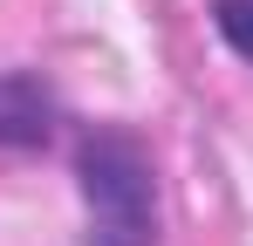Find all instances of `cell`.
I'll return each mask as SVG.
<instances>
[{
	"instance_id": "obj_1",
	"label": "cell",
	"mask_w": 253,
	"mask_h": 246,
	"mask_svg": "<svg viewBox=\"0 0 253 246\" xmlns=\"http://www.w3.org/2000/svg\"><path fill=\"white\" fill-rule=\"evenodd\" d=\"M76 185L89 205V246H158V171L130 130H89L76 144Z\"/></svg>"
},
{
	"instance_id": "obj_2",
	"label": "cell",
	"mask_w": 253,
	"mask_h": 246,
	"mask_svg": "<svg viewBox=\"0 0 253 246\" xmlns=\"http://www.w3.org/2000/svg\"><path fill=\"white\" fill-rule=\"evenodd\" d=\"M48 137H55V89L35 69H0V144L42 151Z\"/></svg>"
},
{
	"instance_id": "obj_3",
	"label": "cell",
	"mask_w": 253,
	"mask_h": 246,
	"mask_svg": "<svg viewBox=\"0 0 253 246\" xmlns=\"http://www.w3.org/2000/svg\"><path fill=\"white\" fill-rule=\"evenodd\" d=\"M212 21H219L226 48L253 62V0H212Z\"/></svg>"
}]
</instances>
